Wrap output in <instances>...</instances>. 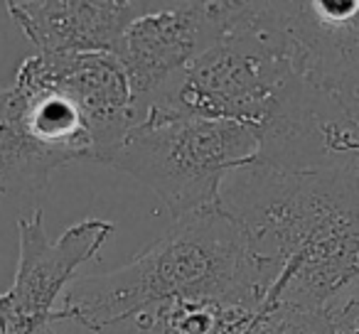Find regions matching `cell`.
Returning <instances> with one entry per match:
<instances>
[{
    "label": "cell",
    "instance_id": "cell-1",
    "mask_svg": "<svg viewBox=\"0 0 359 334\" xmlns=\"http://www.w3.org/2000/svg\"><path fill=\"white\" fill-rule=\"evenodd\" d=\"M148 109L246 125L259 138L254 162L283 170L359 162L357 125L308 76L278 3L229 0L219 40Z\"/></svg>",
    "mask_w": 359,
    "mask_h": 334
},
{
    "label": "cell",
    "instance_id": "cell-2",
    "mask_svg": "<svg viewBox=\"0 0 359 334\" xmlns=\"http://www.w3.org/2000/svg\"><path fill=\"white\" fill-rule=\"evenodd\" d=\"M219 209L278 273L269 305L325 312L359 278V162L323 170L249 162L224 180Z\"/></svg>",
    "mask_w": 359,
    "mask_h": 334
},
{
    "label": "cell",
    "instance_id": "cell-3",
    "mask_svg": "<svg viewBox=\"0 0 359 334\" xmlns=\"http://www.w3.org/2000/svg\"><path fill=\"white\" fill-rule=\"evenodd\" d=\"M278 273L249 249L239 226L219 209L177 219L165 236L130 263L101 275L72 280L55 322H74L89 332L158 307L205 295L249 298L269 307Z\"/></svg>",
    "mask_w": 359,
    "mask_h": 334
},
{
    "label": "cell",
    "instance_id": "cell-4",
    "mask_svg": "<svg viewBox=\"0 0 359 334\" xmlns=\"http://www.w3.org/2000/svg\"><path fill=\"white\" fill-rule=\"evenodd\" d=\"M256 158L259 138L246 125L148 109L111 167L148 187L177 221L219 207L224 180Z\"/></svg>",
    "mask_w": 359,
    "mask_h": 334
},
{
    "label": "cell",
    "instance_id": "cell-5",
    "mask_svg": "<svg viewBox=\"0 0 359 334\" xmlns=\"http://www.w3.org/2000/svg\"><path fill=\"white\" fill-rule=\"evenodd\" d=\"M114 234L104 219H84L50 239L42 209L18 221V270L0 295V334H57V300L81 263L94 258Z\"/></svg>",
    "mask_w": 359,
    "mask_h": 334
},
{
    "label": "cell",
    "instance_id": "cell-6",
    "mask_svg": "<svg viewBox=\"0 0 359 334\" xmlns=\"http://www.w3.org/2000/svg\"><path fill=\"white\" fill-rule=\"evenodd\" d=\"M226 11L229 0L155 3L130 22L114 57L123 67L140 118L175 76L219 40Z\"/></svg>",
    "mask_w": 359,
    "mask_h": 334
},
{
    "label": "cell",
    "instance_id": "cell-7",
    "mask_svg": "<svg viewBox=\"0 0 359 334\" xmlns=\"http://www.w3.org/2000/svg\"><path fill=\"white\" fill-rule=\"evenodd\" d=\"M18 71L57 89L79 109L96 162L111 165L126 133L140 120L126 71L114 55H35Z\"/></svg>",
    "mask_w": 359,
    "mask_h": 334
},
{
    "label": "cell",
    "instance_id": "cell-8",
    "mask_svg": "<svg viewBox=\"0 0 359 334\" xmlns=\"http://www.w3.org/2000/svg\"><path fill=\"white\" fill-rule=\"evenodd\" d=\"M278 11L308 76L359 130V0H298Z\"/></svg>",
    "mask_w": 359,
    "mask_h": 334
},
{
    "label": "cell",
    "instance_id": "cell-9",
    "mask_svg": "<svg viewBox=\"0 0 359 334\" xmlns=\"http://www.w3.org/2000/svg\"><path fill=\"white\" fill-rule=\"evenodd\" d=\"M37 55H114L123 32L155 3L143 0H8Z\"/></svg>",
    "mask_w": 359,
    "mask_h": 334
},
{
    "label": "cell",
    "instance_id": "cell-10",
    "mask_svg": "<svg viewBox=\"0 0 359 334\" xmlns=\"http://www.w3.org/2000/svg\"><path fill=\"white\" fill-rule=\"evenodd\" d=\"M266 305L234 295L163 302L133 319L138 334H244Z\"/></svg>",
    "mask_w": 359,
    "mask_h": 334
},
{
    "label": "cell",
    "instance_id": "cell-11",
    "mask_svg": "<svg viewBox=\"0 0 359 334\" xmlns=\"http://www.w3.org/2000/svg\"><path fill=\"white\" fill-rule=\"evenodd\" d=\"M62 165L27 133L13 86H0V195L35 192Z\"/></svg>",
    "mask_w": 359,
    "mask_h": 334
},
{
    "label": "cell",
    "instance_id": "cell-12",
    "mask_svg": "<svg viewBox=\"0 0 359 334\" xmlns=\"http://www.w3.org/2000/svg\"><path fill=\"white\" fill-rule=\"evenodd\" d=\"M244 334H332L323 309L269 305L254 317Z\"/></svg>",
    "mask_w": 359,
    "mask_h": 334
},
{
    "label": "cell",
    "instance_id": "cell-13",
    "mask_svg": "<svg viewBox=\"0 0 359 334\" xmlns=\"http://www.w3.org/2000/svg\"><path fill=\"white\" fill-rule=\"evenodd\" d=\"M332 334H359V278L325 309Z\"/></svg>",
    "mask_w": 359,
    "mask_h": 334
},
{
    "label": "cell",
    "instance_id": "cell-14",
    "mask_svg": "<svg viewBox=\"0 0 359 334\" xmlns=\"http://www.w3.org/2000/svg\"><path fill=\"white\" fill-rule=\"evenodd\" d=\"M357 155H359V130H357Z\"/></svg>",
    "mask_w": 359,
    "mask_h": 334
}]
</instances>
